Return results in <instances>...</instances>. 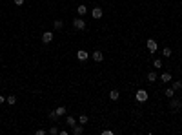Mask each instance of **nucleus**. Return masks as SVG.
<instances>
[{
    "instance_id": "obj_16",
    "label": "nucleus",
    "mask_w": 182,
    "mask_h": 135,
    "mask_svg": "<svg viewBox=\"0 0 182 135\" xmlns=\"http://www.w3.org/2000/svg\"><path fill=\"white\" fill-rule=\"evenodd\" d=\"M164 95H166L167 99H171V97L175 95V90H173V88H167V90H164Z\"/></svg>"
},
{
    "instance_id": "obj_9",
    "label": "nucleus",
    "mask_w": 182,
    "mask_h": 135,
    "mask_svg": "<svg viewBox=\"0 0 182 135\" xmlns=\"http://www.w3.org/2000/svg\"><path fill=\"white\" fill-rule=\"evenodd\" d=\"M71 133H73V135H82V133H84V126H82V124L73 126V128H71Z\"/></svg>"
},
{
    "instance_id": "obj_28",
    "label": "nucleus",
    "mask_w": 182,
    "mask_h": 135,
    "mask_svg": "<svg viewBox=\"0 0 182 135\" xmlns=\"http://www.w3.org/2000/svg\"><path fill=\"white\" fill-rule=\"evenodd\" d=\"M0 104H4V95H0Z\"/></svg>"
},
{
    "instance_id": "obj_19",
    "label": "nucleus",
    "mask_w": 182,
    "mask_h": 135,
    "mask_svg": "<svg viewBox=\"0 0 182 135\" xmlns=\"http://www.w3.org/2000/svg\"><path fill=\"white\" fill-rule=\"evenodd\" d=\"M78 124L86 126V124H87V115H80V117H78Z\"/></svg>"
},
{
    "instance_id": "obj_25",
    "label": "nucleus",
    "mask_w": 182,
    "mask_h": 135,
    "mask_svg": "<svg viewBox=\"0 0 182 135\" xmlns=\"http://www.w3.org/2000/svg\"><path fill=\"white\" fill-rule=\"evenodd\" d=\"M35 133H37V135H46V133H48V132H46V130H42V128H40V130H37Z\"/></svg>"
},
{
    "instance_id": "obj_8",
    "label": "nucleus",
    "mask_w": 182,
    "mask_h": 135,
    "mask_svg": "<svg viewBox=\"0 0 182 135\" xmlns=\"http://www.w3.org/2000/svg\"><path fill=\"white\" fill-rule=\"evenodd\" d=\"M51 40H53V33H51V31L42 33V42H44V44H49Z\"/></svg>"
},
{
    "instance_id": "obj_3",
    "label": "nucleus",
    "mask_w": 182,
    "mask_h": 135,
    "mask_svg": "<svg viewBox=\"0 0 182 135\" xmlns=\"http://www.w3.org/2000/svg\"><path fill=\"white\" fill-rule=\"evenodd\" d=\"M170 108H171V111H177V110H180L182 108V102L179 99H173L171 97V100H170Z\"/></svg>"
},
{
    "instance_id": "obj_15",
    "label": "nucleus",
    "mask_w": 182,
    "mask_h": 135,
    "mask_svg": "<svg viewBox=\"0 0 182 135\" xmlns=\"http://www.w3.org/2000/svg\"><path fill=\"white\" fill-rule=\"evenodd\" d=\"M157 79H158V77H157V73H155V71H149V73H147V80H149V82H155Z\"/></svg>"
},
{
    "instance_id": "obj_5",
    "label": "nucleus",
    "mask_w": 182,
    "mask_h": 135,
    "mask_svg": "<svg viewBox=\"0 0 182 135\" xmlns=\"http://www.w3.org/2000/svg\"><path fill=\"white\" fill-rule=\"evenodd\" d=\"M102 15H104V11H102V8H98V6H97V8H93V9H91V17L95 18V20L102 18Z\"/></svg>"
},
{
    "instance_id": "obj_12",
    "label": "nucleus",
    "mask_w": 182,
    "mask_h": 135,
    "mask_svg": "<svg viewBox=\"0 0 182 135\" xmlns=\"http://www.w3.org/2000/svg\"><path fill=\"white\" fill-rule=\"evenodd\" d=\"M66 124H67V126H69V128H73V126H77V120H75V117H71V115H69V117H67V119H66Z\"/></svg>"
},
{
    "instance_id": "obj_17",
    "label": "nucleus",
    "mask_w": 182,
    "mask_h": 135,
    "mask_svg": "<svg viewBox=\"0 0 182 135\" xmlns=\"http://www.w3.org/2000/svg\"><path fill=\"white\" fill-rule=\"evenodd\" d=\"M53 26H55V29H62L64 28V20H55Z\"/></svg>"
},
{
    "instance_id": "obj_13",
    "label": "nucleus",
    "mask_w": 182,
    "mask_h": 135,
    "mask_svg": "<svg viewBox=\"0 0 182 135\" xmlns=\"http://www.w3.org/2000/svg\"><path fill=\"white\" fill-rule=\"evenodd\" d=\"M48 117H49V120H53V122H57V120H58V113H57L55 110H53V111H49V113H48Z\"/></svg>"
},
{
    "instance_id": "obj_7",
    "label": "nucleus",
    "mask_w": 182,
    "mask_h": 135,
    "mask_svg": "<svg viewBox=\"0 0 182 135\" xmlns=\"http://www.w3.org/2000/svg\"><path fill=\"white\" fill-rule=\"evenodd\" d=\"M87 57H89V53H87V51H84V49H78V51H77V58L80 60V62L87 60Z\"/></svg>"
},
{
    "instance_id": "obj_1",
    "label": "nucleus",
    "mask_w": 182,
    "mask_h": 135,
    "mask_svg": "<svg viewBox=\"0 0 182 135\" xmlns=\"http://www.w3.org/2000/svg\"><path fill=\"white\" fill-rule=\"evenodd\" d=\"M135 99H137L138 102H146V100L149 99V93H147L146 90H138L137 93H135Z\"/></svg>"
},
{
    "instance_id": "obj_10",
    "label": "nucleus",
    "mask_w": 182,
    "mask_h": 135,
    "mask_svg": "<svg viewBox=\"0 0 182 135\" xmlns=\"http://www.w3.org/2000/svg\"><path fill=\"white\" fill-rule=\"evenodd\" d=\"M171 79H173V77H171L170 71H164L162 75H160V80H162V82H171Z\"/></svg>"
},
{
    "instance_id": "obj_6",
    "label": "nucleus",
    "mask_w": 182,
    "mask_h": 135,
    "mask_svg": "<svg viewBox=\"0 0 182 135\" xmlns=\"http://www.w3.org/2000/svg\"><path fill=\"white\" fill-rule=\"evenodd\" d=\"M91 57H93V60H95V62H102V60H104V55H102V51H100V49H95Z\"/></svg>"
},
{
    "instance_id": "obj_4",
    "label": "nucleus",
    "mask_w": 182,
    "mask_h": 135,
    "mask_svg": "<svg viewBox=\"0 0 182 135\" xmlns=\"http://www.w3.org/2000/svg\"><path fill=\"white\" fill-rule=\"evenodd\" d=\"M146 46H147V49H149V53H155V51H157V48H158V46H157V40H155V38H147Z\"/></svg>"
},
{
    "instance_id": "obj_20",
    "label": "nucleus",
    "mask_w": 182,
    "mask_h": 135,
    "mask_svg": "<svg viewBox=\"0 0 182 135\" xmlns=\"http://www.w3.org/2000/svg\"><path fill=\"white\" fill-rule=\"evenodd\" d=\"M55 111L58 113V117H62V115H66V111H67V110H66V108H64V106H60V108H57V110H55Z\"/></svg>"
},
{
    "instance_id": "obj_23",
    "label": "nucleus",
    "mask_w": 182,
    "mask_h": 135,
    "mask_svg": "<svg viewBox=\"0 0 182 135\" xmlns=\"http://www.w3.org/2000/svg\"><path fill=\"white\" fill-rule=\"evenodd\" d=\"M162 51H164V57H171V55H173V51H171L170 48H164Z\"/></svg>"
},
{
    "instance_id": "obj_27",
    "label": "nucleus",
    "mask_w": 182,
    "mask_h": 135,
    "mask_svg": "<svg viewBox=\"0 0 182 135\" xmlns=\"http://www.w3.org/2000/svg\"><path fill=\"white\" fill-rule=\"evenodd\" d=\"M15 4L17 6H24V0H15Z\"/></svg>"
},
{
    "instance_id": "obj_14",
    "label": "nucleus",
    "mask_w": 182,
    "mask_h": 135,
    "mask_svg": "<svg viewBox=\"0 0 182 135\" xmlns=\"http://www.w3.org/2000/svg\"><path fill=\"white\" fill-rule=\"evenodd\" d=\"M77 13H78L80 17H84L86 13H87V8H86V6H78V8H77Z\"/></svg>"
},
{
    "instance_id": "obj_2",
    "label": "nucleus",
    "mask_w": 182,
    "mask_h": 135,
    "mask_svg": "<svg viewBox=\"0 0 182 135\" xmlns=\"http://www.w3.org/2000/svg\"><path fill=\"white\" fill-rule=\"evenodd\" d=\"M73 28L78 29V31L86 29V20H82V18H75V20H73Z\"/></svg>"
},
{
    "instance_id": "obj_18",
    "label": "nucleus",
    "mask_w": 182,
    "mask_h": 135,
    "mask_svg": "<svg viewBox=\"0 0 182 135\" xmlns=\"http://www.w3.org/2000/svg\"><path fill=\"white\" fill-rule=\"evenodd\" d=\"M171 88H173V90H175V91H179V90H182V82H180V80H175V82H173V86H171Z\"/></svg>"
},
{
    "instance_id": "obj_22",
    "label": "nucleus",
    "mask_w": 182,
    "mask_h": 135,
    "mask_svg": "<svg viewBox=\"0 0 182 135\" xmlns=\"http://www.w3.org/2000/svg\"><path fill=\"white\" fill-rule=\"evenodd\" d=\"M153 66H155V68H162L164 64H162V60H160V58H155V60H153Z\"/></svg>"
},
{
    "instance_id": "obj_11",
    "label": "nucleus",
    "mask_w": 182,
    "mask_h": 135,
    "mask_svg": "<svg viewBox=\"0 0 182 135\" xmlns=\"http://www.w3.org/2000/svg\"><path fill=\"white\" fill-rule=\"evenodd\" d=\"M118 97H120V91H118V90H111V91H109V99H111V100H117Z\"/></svg>"
},
{
    "instance_id": "obj_21",
    "label": "nucleus",
    "mask_w": 182,
    "mask_h": 135,
    "mask_svg": "<svg viewBox=\"0 0 182 135\" xmlns=\"http://www.w3.org/2000/svg\"><path fill=\"white\" fill-rule=\"evenodd\" d=\"M6 100H8V104H11V106H13V104L17 102V97H15V95H9V97L6 99Z\"/></svg>"
},
{
    "instance_id": "obj_24",
    "label": "nucleus",
    "mask_w": 182,
    "mask_h": 135,
    "mask_svg": "<svg viewBox=\"0 0 182 135\" xmlns=\"http://www.w3.org/2000/svg\"><path fill=\"white\" fill-rule=\"evenodd\" d=\"M49 133L51 135H57V133H60V130H58L57 126H53V128H49Z\"/></svg>"
},
{
    "instance_id": "obj_26",
    "label": "nucleus",
    "mask_w": 182,
    "mask_h": 135,
    "mask_svg": "<svg viewBox=\"0 0 182 135\" xmlns=\"http://www.w3.org/2000/svg\"><path fill=\"white\" fill-rule=\"evenodd\" d=\"M102 135H113V132H111V130H104Z\"/></svg>"
}]
</instances>
